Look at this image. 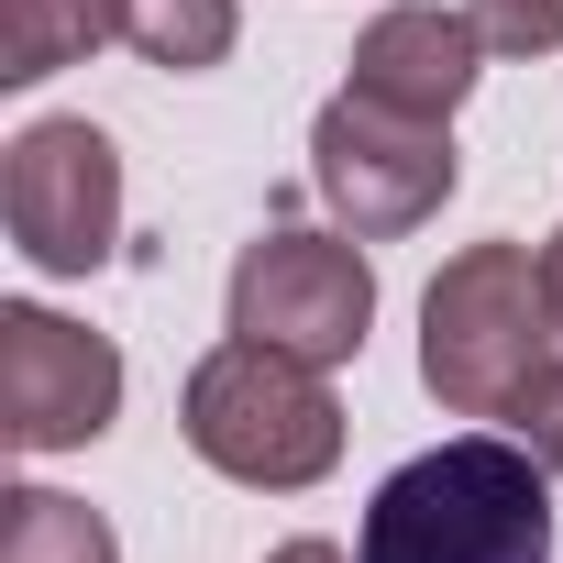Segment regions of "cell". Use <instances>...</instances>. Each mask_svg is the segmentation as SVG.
Instances as JSON below:
<instances>
[{
	"label": "cell",
	"mask_w": 563,
	"mask_h": 563,
	"mask_svg": "<svg viewBox=\"0 0 563 563\" xmlns=\"http://www.w3.org/2000/svg\"><path fill=\"white\" fill-rule=\"evenodd\" d=\"M354 563H552V464L519 431L431 442L376 486Z\"/></svg>",
	"instance_id": "6da1fadb"
},
{
	"label": "cell",
	"mask_w": 563,
	"mask_h": 563,
	"mask_svg": "<svg viewBox=\"0 0 563 563\" xmlns=\"http://www.w3.org/2000/svg\"><path fill=\"white\" fill-rule=\"evenodd\" d=\"M177 431L210 475L232 486H265V497H299L343 464V398H332V365H299L276 343H210L188 365V398H177Z\"/></svg>",
	"instance_id": "7a4b0ae2"
},
{
	"label": "cell",
	"mask_w": 563,
	"mask_h": 563,
	"mask_svg": "<svg viewBox=\"0 0 563 563\" xmlns=\"http://www.w3.org/2000/svg\"><path fill=\"white\" fill-rule=\"evenodd\" d=\"M563 321L530 243H464L420 299V387L453 420H508V398L552 365Z\"/></svg>",
	"instance_id": "3957f363"
},
{
	"label": "cell",
	"mask_w": 563,
	"mask_h": 563,
	"mask_svg": "<svg viewBox=\"0 0 563 563\" xmlns=\"http://www.w3.org/2000/svg\"><path fill=\"white\" fill-rule=\"evenodd\" d=\"M464 155H453V122H409L365 89H343L321 122H310V188L332 199V221L354 243H387V232H420L442 199H453Z\"/></svg>",
	"instance_id": "277c9868"
},
{
	"label": "cell",
	"mask_w": 563,
	"mask_h": 563,
	"mask_svg": "<svg viewBox=\"0 0 563 563\" xmlns=\"http://www.w3.org/2000/svg\"><path fill=\"white\" fill-rule=\"evenodd\" d=\"M232 332L299 365H354L376 332V265L354 232H265L232 254Z\"/></svg>",
	"instance_id": "5b68a950"
},
{
	"label": "cell",
	"mask_w": 563,
	"mask_h": 563,
	"mask_svg": "<svg viewBox=\"0 0 563 563\" xmlns=\"http://www.w3.org/2000/svg\"><path fill=\"white\" fill-rule=\"evenodd\" d=\"M0 221H12V254L34 276H89L122 243V155L100 122L56 111L12 133V166H0Z\"/></svg>",
	"instance_id": "8992f818"
},
{
	"label": "cell",
	"mask_w": 563,
	"mask_h": 563,
	"mask_svg": "<svg viewBox=\"0 0 563 563\" xmlns=\"http://www.w3.org/2000/svg\"><path fill=\"white\" fill-rule=\"evenodd\" d=\"M111 420H122L111 332H89L67 310H34V299L0 310V431H12L23 453H78Z\"/></svg>",
	"instance_id": "52a82bcc"
},
{
	"label": "cell",
	"mask_w": 563,
	"mask_h": 563,
	"mask_svg": "<svg viewBox=\"0 0 563 563\" xmlns=\"http://www.w3.org/2000/svg\"><path fill=\"white\" fill-rule=\"evenodd\" d=\"M486 23L475 12H442V0H398V12H376L365 34H354V89L365 100H387V111H409V122H453L464 100H475V78H486Z\"/></svg>",
	"instance_id": "ba28073f"
},
{
	"label": "cell",
	"mask_w": 563,
	"mask_h": 563,
	"mask_svg": "<svg viewBox=\"0 0 563 563\" xmlns=\"http://www.w3.org/2000/svg\"><path fill=\"white\" fill-rule=\"evenodd\" d=\"M122 34V0H0V89H45Z\"/></svg>",
	"instance_id": "9c48e42d"
},
{
	"label": "cell",
	"mask_w": 563,
	"mask_h": 563,
	"mask_svg": "<svg viewBox=\"0 0 563 563\" xmlns=\"http://www.w3.org/2000/svg\"><path fill=\"white\" fill-rule=\"evenodd\" d=\"M0 563H122L111 519L56 497V486H12L0 497Z\"/></svg>",
	"instance_id": "30bf717a"
},
{
	"label": "cell",
	"mask_w": 563,
	"mask_h": 563,
	"mask_svg": "<svg viewBox=\"0 0 563 563\" xmlns=\"http://www.w3.org/2000/svg\"><path fill=\"white\" fill-rule=\"evenodd\" d=\"M232 34H243L232 0H122V45H133L144 67H166V78L221 67V56H232Z\"/></svg>",
	"instance_id": "8fae6325"
},
{
	"label": "cell",
	"mask_w": 563,
	"mask_h": 563,
	"mask_svg": "<svg viewBox=\"0 0 563 563\" xmlns=\"http://www.w3.org/2000/svg\"><path fill=\"white\" fill-rule=\"evenodd\" d=\"M464 12L486 23L497 56H552L563 45V0H464Z\"/></svg>",
	"instance_id": "7c38bea8"
},
{
	"label": "cell",
	"mask_w": 563,
	"mask_h": 563,
	"mask_svg": "<svg viewBox=\"0 0 563 563\" xmlns=\"http://www.w3.org/2000/svg\"><path fill=\"white\" fill-rule=\"evenodd\" d=\"M508 431H519V442H530V453L563 475V365H541V376L508 398Z\"/></svg>",
	"instance_id": "4fadbf2b"
},
{
	"label": "cell",
	"mask_w": 563,
	"mask_h": 563,
	"mask_svg": "<svg viewBox=\"0 0 563 563\" xmlns=\"http://www.w3.org/2000/svg\"><path fill=\"white\" fill-rule=\"evenodd\" d=\"M265 563H354V552H343V541H321V530H299V541H276Z\"/></svg>",
	"instance_id": "5bb4252c"
},
{
	"label": "cell",
	"mask_w": 563,
	"mask_h": 563,
	"mask_svg": "<svg viewBox=\"0 0 563 563\" xmlns=\"http://www.w3.org/2000/svg\"><path fill=\"white\" fill-rule=\"evenodd\" d=\"M541 288H552V321H563V232L541 243Z\"/></svg>",
	"instance_id": "9a60e30c"
}]
</instances>
